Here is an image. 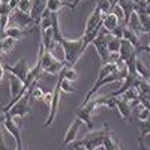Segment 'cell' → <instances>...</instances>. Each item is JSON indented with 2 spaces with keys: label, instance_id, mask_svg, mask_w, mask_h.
<instances>
[{
  "label": "cell",
  "instance_id": "1",
  "mask_svg": "<svg viewBox=\"0 0 150 150\" xmlns=\"http://www.w3.org/2000/svg\"><path fill=\"white\" fill-rule=\"evenodd\" d=\"M57 44L63 48L65 62L68 66H74L78 62V59L83 56V53L86 51V45L83 42V38H78V39H66L63 36Z\"/></svg>",
  "mask_w": 150,
  "mask_h": 150
},
{
  "label": "cell",
  "instance_id": "2",
  "mask_svg": "<svg viewBox=\"0 0 150 150\" xmlns=\"http://www.w3.org/2000/svg\"><path fill=\"white\" fill-rule=\"evenodd\" d=\"M38 59H41V66H42V74L47 75H59L63 68L66 66V62L56 59L50 51H45L44 45L39 42V53H38Z\"/></svg>",
  "mask_w": 150,
  "mask_h": 150
},
{
  "label": "cell",
  "instance_id": "3",
  "mask_svg": "<svg viewBox=\"0 0 150 150\" xmlns=\"http://www.w3.org/2000/svg\"><path fill=\"white\" fill-rule=\"evenodd\" d=\"M108 132H110L108 125H104V128L90 131L83 140L74 141L71 146H83V147H86L87 150H96V149H99V147H102L104 140H105V137H107Z\"/></svg>",
  "mask_w": 150,
  "mask_h": 150
},
{
  "label": "cell",
  "instance_id": "4",
  "mask_svg": "<svg viewBox=\"0 0 150 150\" xmlns=\"http://www.w3.org/2000/svg\"><path fill=\"white\" fill-rule=\"evenodd\" d=\"M29 101H30V96H29V89H27V92L24 93V96L21 99H18V101L12 105V108L9 111H6V112H9V116L15 120V123L18 125V126H21L23 119L30 114Z\"/></svg>",
  "mask_w": 150,
  "mask_h": 150
},
{
  "label": "cell",
  "instance_id": "5",
  "mask_svg": "<svg viewBox=\"0 0 150 150\" xmlns=\"http://www.w3.org/2000/svg\"><path fill=\"white\" fill-rule=\"evenodd\" d=\"M62 90H60V84L59 81L56 83L54 86V90H53V98H51V104L48 107V116H47V120L44 123V128H48L51 125L57 116V111H59V105H60V98H62Z\"/></svg>",
  "mask_w": 150,
  "mask_h": 150
},
{
  "label": "cell",
  "instance_id": "6",
  "mask_svg": "<svg viewBox=\"0 0 150 150\" xmlns=\"http://www.w3.org/2000/svg\"><path fill=\"white\" fill-rule=\"evenodd\" d=\"M96 107H95V101L93 99H90L87 104L84 105H80L77 110H75V114H77V117L86 125L87 128H89L90 131H93V123H92V114L95 112Z\"/></svg>",
  "mask_w": 150,
  "mask_h": 150
},
{
  "label": "cell",
  "instance_id": "7",
  "mask_svg": "<svg viewBox=\"0 0 150 150\" xmlns=\"http://www.w3.org/2000/svg\"><path fill=\"white\" fill-rule=\"evenodd\" d=\"M3 66H5L6 72L14 74L17 78H20L23 83H26L27 75H29V72H30V66H29V63H27V59H26V57H21L15 65H3Z\"/></svg>",
  "mask_w": 150,
  "mask_h": 150
},
{
  "label": "cell",
  "instance_id": "8",
  "mask_svg": "<svg viewBox=\"0 0 150 150\" xmlns=\"http://www.w3.org/2000/svg\"><path fill=\"white\" fill-rule=\"evenodd\" d=\"M102 18H104V12L101 9V6H99L96 3L93 12L89 15V18H87L86 21V29H84V35H89L90 32H93L95 29L101 27L102 26Z\"/></svg>",
  "mask_w": 150,
  "mask_h": 150
},
{
  "label": "cell",
  "instance_id": "9",
  "mask_svg": "<svg viewBox=\"0 0 150 150\" xmlns=\"http://www.w3.org/2000/svg\"><path fill=\"white\" fill-rule=\"evenodd\" d=\"M2 123L5 129L14 137L15 143H23V135H21V126L15 123V120L9 116V112H3V117H2Z\"/></svg>",
  "mask_w": 150,
  "mask_h": 150
},
{
  "label": "cell",
  "instance_id": "10",
  "mask_svg": "<svg viewBox=\"0 0 150 150\" xmlns=\"http://www.w3.org/2000/svg\"><path fill=\"white\" fill-rule=\"evenodd\" d=\"M81 125H83V122H81L78 117L71 123V126L68 128V131H66V134H65V138H63V141H62V144H60V147H59L57 150H62L63 147H68V146H71L74 141H77V137H78V132H80Z\"/></svg>",
  "mask_w": 150,
  "mask_h": 150
},
{
  "label": "cell",
  "instance_id": "11",
  "mask_svg": "<svg viewBox=\"0 0 150 150\" xmlns=\"http://www.w3.org/2000/svg\"><path fill=\"white\" fill-rule=\"evenodd\" d=\"M11 21L14 26H18L21 29H26L29 26H36L35 21L32 20V17L29 14H24V12L18 11V9H14V12L11 14Z\"/></svg>",
  "mask_w": 150,
  "mask_h": 150
},
{
  "label": "cell",
  "instance_id": "12",
  "mask_svg": "<svg viewBox=\"0 0 150 150\" xmlns=\"http://www.w3.org/2000/svg\"><path fill=\"white\" fill-rule=\"evenodd\" d=\"M116 110L120 112V116H122L123 120H126V122H131V120H132L131 104L125 101L122 96H117V98H116Z\"/></svg>",
  "mask_w": 150,
  "mask_h": 150
},
{
  "label": "cell",
  "instance_id": "13",
  "mask_svg": "<svg viewBox=\"0 0 150 150\" xmlns=\"http://www.w3.org/2000/svg\"><path fill=\"white\" fill-rule=\"evenodd\" d=\"M47 9V0H32V12L30 17L35 21V24H39L41 15L44 14V11Z\"/></svg>",
  "mask_w": 150,
  "mask_h": 150
},
{
  "label": "cell",
  "instance_id": "14",
  "mask_svg": "<svg viewBox=\"0 0 150 150\" xmlns=\"http://www.w3.org/2000/svg\"><path fill=\"white\" fill-rule=\"evenodd\" d=\"M41 44L44 45L45 51H50V53H51V50L56 47L54 38H53V29L51 27L41 32Z\"/></svg>",
  "mask_w": 150,
  "mask_h": 150
},
{
  "label": "cell",
  "instance_id": "15",
  "mask_svg": "<svg viewBox=\"0 0 150 150\" xmlns=\"http://www.w3.org/2000/svg\"><path fill=\"white\" fill-rule=\"evenodd\" d=\"M33 32V29H21L18 26H14V24H9L8 29H6V35L9 38H14V39H21V38H24L27 33Z\"/></svg>",
  "mask_w": 150,
  "mask_h": 150
},
{
  "label": "cell",
  "instance_id": "16",
  "mask_svg": "<svg viewBox=\"0 0 150 150\" xmlns=\"http://www.w3.org/2000/svg\"><path fill=\"white\" fill-rule=\"evenodd\" d=\"M119 24H120V20H119L114 14H112V12H108V14H105L104 18H102V27H104L105 30H108L110 33L114 30Z\"/></svg>",
  "mask_w": 150,
  "mask_h": 150
},
{
  "label": "cell",
  "instance_id": "17",
  "mask_svg": "<svg viewBox=\"0 0 150 150\" xmlns=\"http://www.w3.org/2000/svg\"><path fill=\"white\" fill-rule=\"evenodd\" d=\"M135 71H137V75L141 78V80H144V81H150V71H149V68L144 65V62L141 60V57L138 56L137 57V60H135Z\"/></svg>",
  "mask_w": 150,
  "mask_h": 150
},
{
  "label": "cell",
  "instance_id": "18",
  "mask_svg": "<svg viewBox=\"0 0 150 150\" xmlns=\"http://www.w3.org/2000/svg\"><path fill=\"white\" fill-rule=\"evenodd\" d=\"M102 147H104V150H117V149H120V144H119L117 138L114 137V134H112L111 131L107 134Z\"/></svg>",
  "mask_w": 150,
  "mask_h": 150
},
{
  "label": "cell",
  "instance_id": "19",
  "mask_svg": "<svg viewBox=\"0 0 150 150\" xmlns=\"http://www.w3.org/2000/svg\"><path fill=\"white\" fill-rule=\"evenodd\" d=\"M29 96H30V101H44L45 92H44L36 83H33V84L29 87Z\"/></svg>",
  "mask_w": 150,
  "mask_h": 150
},
{
  "label": "cell",
  "instance_id": "20",
  "mask_svg": "<svg viewBox=\"0 0 150 150\" xmlns=\"http://www.w3.org/2000/svg\"><path fill=\"white\" fill-rule=\"evenodd\" d=\"M63 6H68V8L71 9V3L63 2V0H47V11H50L51 14H54V12H59Z\"/></svg>",
  "mask_w": 150,
  "mask_h": 150
},
{
  "label": "cell",
  "instance_id": "21",
  "mask_svg": "<svg viewBox=\"0 0 150 150\" xmlns=\"http://www.w3.org/2000/svg\"><path fill=\"white\" fill-rule=\"evenodd\" d=\"M126 26L129 27V29H132L134 32H143V27H141V23H140V18H138V14L137 12H134V14L129 17V20H128V23H126Z\"/></svg>",
  "mask_w": 150,
  "mask_h": 150
},
{
  "label": "cell",
  "instance_id": "22",
  "mask_svg": "<svg viewBox=\"0 0 150 150\" xmlns=\"http://www.w3.org/2000/svg\"><path fill=\"white\" fill-rule=\"evenodd\" d=\"M60 75L63 78H66V80H69V81H72V83H75L78 80V74H77V71L74 69V66H65L63 68V71L60 72Z\"/></svg>",
  "mask_w": 150,
  "mask_h": 150
},
{
  "label": "cell",
  "instance_id": "23",
  "mask_svg": "<svg viewBox=\"0 0 150 150\" xmlns=\"http://www.w3.org/2000/svg\"><path fill=\"white\" fill-rule=\"evenodd\" d=\"M57 81H59V84H60V90H62V92H65V93H74V92H75V87L72 86V81L63 78L60 74H59V80H57Z\"/></svg>",
  "mask_w": 150,
  "mask_h": 150
},
{
  "label": "cell",
  "instance_id": "24",
  "mask_svg": "<svg viewBox=\"0 0 150 150\" xmlns=\"http://www.w3.org/2000/svg\"><path fill=\"white\" fill-rule=\"evenodd\" d=\"M18 44V39H14V38L6 36V39L3 41V47H2V53H12L15 50Z\"/></svg>",
  "mask_w": 150,
  "mask_h": 150
},
{
  "label": "cell",
  "instance_id": "25",
  "mask_svg": "<svg viewBox=\"0 0 150 150\" xmlns=\"http://www.w3.org/2000/svg\"><path fill=\"white\" fill-rule=\"evenodd\" d=\"M120 45H122V39L114 38L111 35V38L108 39V51L110 53H119L120 51Z\"/></svg>",
  "mask_w": 150,
  "mask_h": 150
},
{
  "label": "cell",
  "instance_id": "26",
  "mask_svg": "<svg viewBox=\"0 0 150 150\" xmlns=\"http://www.w3.org/2000/svg\"><path fill=\"white\" fill-rule=\"evenodd\" d=\"M17 9L21 11V12H24V14H29L30 15V12H32V0H20Z\"/></svg>",
  "mask_w": 150,
  "mask_h": 150
},
{
  "label": "cell",
  "instance_id": "27",
  "mask_svg": "<svg viewBox=\"0 0 150 150\" xmlns=\"http://www.w3.org/2000/svg\"><path fill=\"white\" fill-rule=\"evenodd\" d=\"M146 135H150V117L144 122H140V137L144 138Z\"/></svg>",
  "mask_w": 150,
  "mask_h": 150
},
{
  "label": "cell",
  "instance_id": "28",
  "mask_svg": "<svg viewBox=\"0 0 150 150\" xmlns=\"http://www.w3.org/2000/svg\"><path fill=\"white\" fill-rule=\"evenodd\" d=\"M5 126L3 123H0V150H9L8 144H6V140H5Z\"/></svg>",
  "mask_w": 150,
  "mask_h": 150
},
{
  "label": "cell",
  "instance_id": "29",
  "mask_svg": "<svg viewBox=\"0 0 150 150\" xmlns=\"http://www.w3.org/2000/svg\"><path fill=\"white\" fill-rule=\"evenodd\" d=\"M12 12H14V9L11 8L9 3H2V6H0V15H8V17H11Z\"/></svg>",
  "mask_w": 150,
  "mask_h": 150
},
{
  "label": "cell",
  "instance_id": "30",
  "mask_svg": "<svg viewBox=\"0 0 150 150\" xmlns=\"http://www.w3.org/2000/svg\"><path fill=\"white\" fill-rule=\"evenodd\" d=\"M149 117H150V110H147V108L143 107V110L138 112V120H140V122H144V120H147Z\"/></svg>",
  "mask_w": 150,
  "mask_h": 150
},
{
  "label": "cell",
  "instance_id": "31",
  "mask_svg": "<svg viewBox=\"0 0 150 150\" xmlns=\"http://www.w3.org/2000/svg\"><path fill=\"white\" fill-rule=\"evenodd\" d=\"M6 30H0V54H2V47H3V41L6 39Z\"/></svg>",
  "mask_w": 150,
  "mask_h": 150
},
{
  "label": "cell",
  "instance_id": "32",
  "mask_svg": "<svg viewBox=\"0 0 150 150\" xmlns=\"http://www.w3.org/2000/svg\"><path fill=\"white\" fill-rule=\"evenodd\" d=\"M138 150H150V149L143 143V138H141V137H138Z\"/></svg>",
  "mask_w": 150,
  "mask_h": 150
},
{
  "label": "cell",
  "instance_id": "33",
  "mask_svg": "<svg viewBox=\"0 0 150 150\" xmlns=\"http://www.w3.org/2000/svg\"><path fill=\"white\" fill-rule=\"evenodd\" d=\"M81 2H83V0H72V2H71V11H75Z\"/></svg>",
  "mask_w": 150,
  "mask_h": 150
},
{
  "label": "cell",
  "instance_id": "34",
  "mask_svg": "<svg viewBox=\"0 0 150 150\" xmlns=\"http://www.w3.org/2000/svg\"><path fill=\"white\" fill-rule=\"evenodd\" d=\"M5 75H6V69H5L3 65H0V84H2V81H3V78H5Z\"/></svg>",
  "mask_w": 150,
  "mask_h": 150
},
{
  "label": "cell",
  "instance_id": "35",
  "mask_svg": "<svg viewBox=\"0 0 150 150\" xmlns=\"http://www.w3.org/2000/svg\"><path fill=\"white\" fill-rule=\"evenodd\" d=\"M72 149H74V150H87V149L83 147V146H72Z\"/></svg>",
  "mask_w": 150,
  "mask_h": 150
},
{
  "label": "cell",
  "instance_id": "36",
  "mask_svg": "<svg viewBox=\"0 0 150 150\" xmlns=\"http://www.w3.org/2000/svg\"><path fill=\"white\" fill-rule=\"evenodd\" d=\"M108 2H110V5H111V9H112V6H114V5L117 3V0H108Z\"/></svg>",
  "mask_w": 150,
  "mask_h": 150
},
{
  "label": "cell",
  "instance_id": "37",
  "mask_svg": "<svg viewBox=\"0 0 150 150\" xmlns=\"http://www.w3.org/2000/svg\"><path fill=\"white\" fill-rule=\"evenodd\" d=\"M144 2H146V5H147V6H150V0H144Z\"/></svg>",
  "mask_w": 150,
  "mask_h": 150
},
{
  "label": "cell",
  "instance_id": "38",
  "mask_svg": "<svg viewBox=\"0 0 150 150\" xmlns=\"http://www.w3.org/2000/svg\"><path fill=\"white\" fill-rule=\"evenodd\" d=\"M11 0H2V3H9Z\"/></svg>",
  "mask_w": 150,
  "mask_h": 150
},
{
  "label": "cell",
  "instance_id": "39",
  "mask_svg": "<svg viewBox=\"0 0 150 150\" xmlns=\"http://www.w3.org/2000/svg\"><path fill=\"white\" fill-rule=\"evenodd\" d=\"M0 65H3V63H2V59H0Z\"/></svg>",
  "mask_w": 150,
  "mask_h": 150
},
{
  "label": "cell",
  "instance_id": "40",
  "mask_svg": "<svg viewBox=\"0 0 150 150\" xmlns=\"http://www.w3.org/2000/svg\"><path fill=\"white\" fill-rule=\"evenodd\" d=\"M0 6H2V0H0Z\"/></svg>",
  "mask_w": 150,
  "mask_h": 150
}]
</instances>
